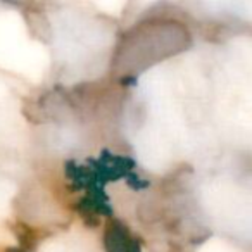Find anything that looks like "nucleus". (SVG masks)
I'll return each instance as SVG.
<instances>
[{"label": "nucleus", "instance_id": "nucleus-2", "mask_svg": "<svg viewBox=\"0 0 252 252\" xmlns=\"http://www.w3.org/2000/svg\"><path fill=\"white\" fill-rule=\"evenodd\" d=\"M7 252H25V251H23V249H18V247H11Z\"/></svg>", "mask_w": 252, "mask_h": 252}, {"label": "nucleus", "instance_id": "nucleus-1", "mask_svg": "<svg viewBox=\"0 0 252 252\" xmlns=\"http://www.w3.org/2000/svg\"><path fill=\"white\" fill-rule=\"evenodd\" d=\"M104 244L107 252H142L140 242L133 238L128 228L119 221H111L105 230Z\"/></svg>", "mask_w": 252, "mask_h": 252}]
</instances>
